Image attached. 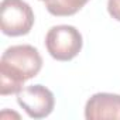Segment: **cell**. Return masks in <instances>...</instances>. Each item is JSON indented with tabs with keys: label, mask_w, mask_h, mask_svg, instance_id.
<instances>
[{
	"label": "cell",
	"mask_w": 120,
	"mask_h": 120,
	"mask_svg": "<svg viewBox=\"0 0 120 120\" xmlns=\"http://www.w3.org/2000/svg\"><path fill=\"white\" fill-rule=\"evenodd\" d=\"M42 68V58L33 45L9 47L0 59V95H17L24 82L37 76Z\"/></svg>",
	"instance_id": "6da1fadb"
},
{
	"label": "cell",
	"mask_w": 120,
	"mask_h": 120,
	"mask_svg": "<svg viewBox=\"0 0 120 120\" xmlns=\"http://www.w3.org/2000/svg\"><path fill=\"white\" fill-rule=\"evenodd\" d=\"M83 38L78 28L68 24L54 26L45 35L48 54L56 61H71L82 49Z\"/></svg>",
	"instance_id": "7a4b0ae2"
},
{
	"label": "cell",
	"mask_w": 120,
	"mask_h": 120,
	"mask_svg": "<svg viewBox=\"0 0 120 120\" xmlns=\"http://www.w3.org/2000/svg\"><path fill=\"white\" fill-rule=\"evenodd\" d=\"M34 26V11L24 0H3L0 4V27L9 37L26 35Z\"/></svg>",
	"instance_id": "3957f363"
},
{
	"label": "cell",
	"mask_w": 120,
	"mask_h": 120,
	"mask_svg": "<svg viewBox=\"0 0 120 120\" xmlns=\"http://www.w3.org/2000/svg\"><path fill=\"white\" fill-rule=\"evenodd\" d=\"M17 103L31 119H44L49 116L55 106L54 93L42 85L24 86L17 93Z\"/></svg>",
	"instance_id": "277c9868"
},
{
	"label": "cell",
	"mask_w": 120,
	"mask_h": 120,
	"mask_svg": "<svg viewBox=\"0 0 120 120\" xmlns=\"http://www.w3.org/2000/svg\"><path fill=\"white\" fill-rule=\"evenodd\" d=\"M85 117L88 120L120 119V95L116 93H95L85 106Z\"/></svg>",
	"instance_id": "5b68a950"
},
{
	"label": "cell",
	"mask_w": 120,
	"mask_h": 120,
	"mask_svg": "<svg viewBox=\"0 0 120 120\" xmlns=\"http://www.w3.org/2000/svg\"><path fill=\"white\" fill-rule=\"evenodd\" d=\"M89 0H48L45 7L49 14L56 17H67L76 14Z\"/></svg>",
	"instance_id": "8992f818"
},
{
	"label": "cell",
	"mask_w": 120,
	"mask_h": 120,
	"mask_svg": "<svg viewBox=\"0 0 120 120\" xmlns=\"http://www.w3.org/2000/svg\"><path fill=\"white\" fill-rule=\"evenodd\" d=\"M107 11L114 20L120 21V0H107Z\"/></svg>",
	"instance_id": "52a82bcc"
},
{
	"label": "cell",
	"mask_w": 120,
	"mask_h": 120,
	"mask_svg": "<svg viewBox=\"0 0 120 120\" xmlns=\"http://www.w3.org/2000/svg\"><path fill=\"white\" fill-rule=\"evenodd\" d=\"M41 2H48V0H41Z\"/></svg>",
	"instance_id": "ba28073f"
}]
</instances>
